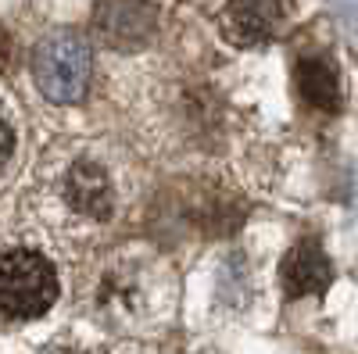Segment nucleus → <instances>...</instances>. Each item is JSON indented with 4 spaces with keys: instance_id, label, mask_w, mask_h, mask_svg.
I'll list each match as a JSON object with an SVG mask.
<instances>
[{
    "instance_id": "f257e3e1",
    "label": "nucleus",
    "mask_w": 358,
    "mask_h": 354,
    "mask_svg": "<svg viewBox=\"0 0 358 354\" xmlns=\"http://www.w3.org/2000/svg\"><path fill=\"white\" fill-rule=\"evenodd\" d=\"M90 72H94L90 47L79 33H69V29L47 33L33 50V79L40 86V94L54 104L83 101L90 86Z\"/></svg>"
},
{
    "instance_id": "f03ea898",
    "label": "nucleus",
    "mask_w": 358,
    "mask_h": 354,
    "mask_svg": "<svg viewBox=\"0 0 358 354\" xmlns=\"http://www.w3.org/2000/svg\"><path fill=\"white\" fill-rule=\"evenodd\" d=\"M57 301V272L36 251L0 254V318H40Z\"/></svg>"
},
{
    "instance_id": "7ed1b4c3",
    "label": "nucleus",
    "mask_w": 358,
    "mask_h": 354,
    "mask_svg": "<svg viewBox=\"0 0 358 354\" xmlns=\"http://www.w3.org/2000/svg\"><path fill=\"white\" fill-rule=\"evenodd\" d=\"M94 25H97V33L108 47L136 50L155 36L158 15L147 0H101Z\"/></svg>"
},
{
    "instance_id": "20e7f679",
    "label": "nucleus",
    "mask_w": 358,
    "mask_h": 354,
    "mask_svg": "<svg viewBox=\"0 0 358 354\" xmlns=\"http://www.w3.org/2000/svg\"><path fill=\"white\" fill-rule=\"evenodd\" d=\"M283 15V0H229L222 11V33L241 47H255L280 33Z\"/></svg>"
},
{
    "instance_id": "39448f33",
    "label": "nucleus",
    "mask_w": 358,
    "mask_h": 354,
    "mask_svg": "<svg viewBox=\"0 0 358 354\" xmlns=\"http://www.w3.org/2000/svg\"><path fill=\"white\" fill-rule=\"evenodd\" d=\"M283 290L290 297H305V293H322L334 283V261L326 258V251L319 244H297L280 269Z\"/></svg>"
},
{
    "instance_id": "423d86ee",
    "label": "nucleus",
    "mask_w": 358,
    "mask_h": 354,
    "mask_svg": "<svg viewBox=\"0 0 358 354\" xmlns=\"http://www.w3.org/2000/svg\"><path fill=\"white\" fill-rule=\"evenodd\" d=\"M65 197L76 212L90 215V219H108L115 208V190L108 172L94 161H76V168L65 179Z\"/></svg>"
},
{
    "instance_id": "0eeeda50",
    "label": "nucleus",
    "mask_w": 358,
    "mask_h": 354,
    "mask_svg": "<svg viewBox=\"0 0 358 354\" xmlns=\"http://www.w3.org/2000/svg\"><path fill=\"white\" fill-rule=\"evenodd\" d=\"M297 86H301V97L319 108V111H337L341 104V82H337V68L326 61V57H305L297 65Z\"/></svg>"
},
{
    "instance_id": "6e6552de",
    "label": "nucleus",
    "mask_w": 358,
    "mask_h": 354,
    "mask_svg": "<svg viewBox=\"0 0 358 354\" xmlns=\"http://www.w3.org/2000/svg\"><path fill=\"white\" fill-rule=\"evenodd\" d=\"M11 151H15V133H11V126H8L4 111H0V168L11 161Z\"/></svg>"
},
{
    "instance_id": "1a4fd4ad",
    "label": "nucleus",
    "mask_w": 358,
    "mask_h": 354,
    "mask_svg": "<svg viewBox=\"0 0 358 354\" xmlns=\"http://www.w3.org/2000/svg\"><path fill=\"white\" fill-rule=\"evenodd\" d=\"M11 54H15V43H11V36H8V29H0V72L11 65Z\"/></svg>"
}]
</instances>
